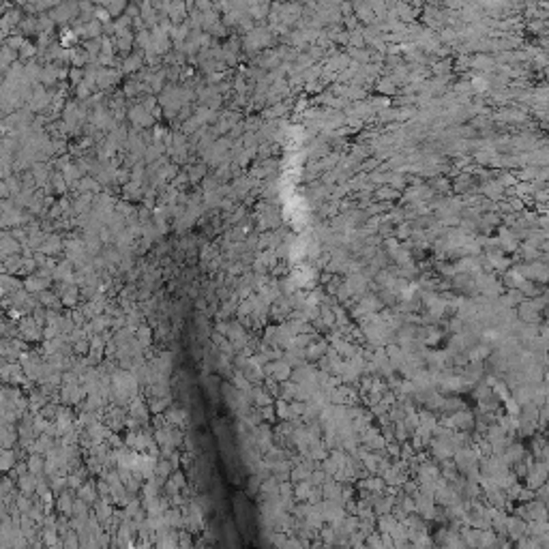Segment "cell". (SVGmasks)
Segmentation results:
<instances>
[{
  "label": "cell",
  "instance_id": "cell-5",
  "mask_svg": "<svg viewBox=\"0 0 549 549\" xmlns=\"http://www.w3.org/2000/svg\"><path fill=\"white\" fill-rule=\"evenodd\" d=\"M337 468H339V466H337V461H332V459H328V461H324V470L330 472V474H332V472H337Z\"/></svg>",
  "mask_w": 549,
  "mask_h": 549
},
{
  "label": "cell",
  "instance_id": "cell-1",
  "mask_svg": "<svg viewBox=\"0 0 549 549\" xmlns=\"http://www.w3.org/2000/svg\"><path fill=\"white\" fill-rule=\"evenodd\" d=\"M15 461V455L11 451H0V470H9Z\"/></svg>",
  "mask_w": 549,
  "mask_h": 549
},
{
  "label": "cell",
  "instance_id": "cell-4",
  "mask_svg": "<svg viewBox=\"0 0 549 549\" xmlns=\"http://www.w3.org/2000/svg\"><path fill=\"white\" fill-rule=\"evenodd\" d=\"M41 463H43V461H41L39 457H30V463H28V468H30L32 472H39V470H41Z\"/></svg>",
  "mask_w": 549,
  "mask_h": 549
},
{
  "label": "cell",
  "instance_id": "cell-2",
  "mask_svg": "<svg viewBox=\"0 0 549 549\" xmlns=\"http://www.w3.org/2000/svg\"><path fill=\"white\" fill-rule=\"evenodd\" d=\"M26 285L30 287V290H34V292H39V290H43V287H46V281H39V279H34V277H30V279H26Z\"/></svg>",
  "mask_w": 549,
  "mask_h": 549
},
{
  "label": "cell",
  "instance_id": "cell-3",
  "mask_svg": "<svg viewBox=\"0 0 549 549\" xmlns=\"http://www.w3.org/2000/svg\"><path fill=\"white\" fill-rule=\"evenodd\" d=\"M79 496H82L84 502H86V500H93L95 493H93V487H91V485H88V487H82V489H79Z\"/></svg>",
  "mask_w": 549,
  "mask_h": 549
}]
</instances>
